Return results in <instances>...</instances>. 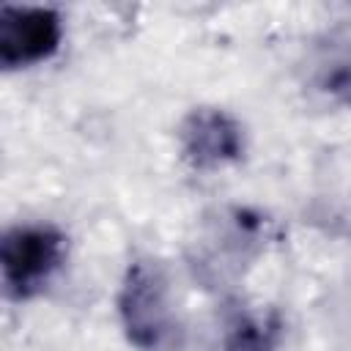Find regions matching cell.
<instances>
[{"label":"cell","instance_id":"277c9868","mask_svg":"<svg viewBox=\"0 0 351 351\" xmlns=\"http://www.w3.org/2000/svg\"><path fill=\"white\" fill-rule=\"evenodd\" d=\"M184 145L197 165H217L239 154L241 134L228 115L217 110H200L192 112L184 126Z\"/></svg>","mask_w":351,"mask_h":351},{"label":"cell","instance_id":"6da1fadb","mask_svg":"<svg viewBox=\"0 0 351 351\" xmlns=\"http://www.w3.org/2000/svg\"><path fill=\"white\" fill-rule=\"evenodd\" d=\"M63 258V239L52 228H16L3 241V271L11 291L30 293Z\"/></svg>","mask_w":351,"mask_h":351},{"label":"cell","instance_id":"7a4b0ae2","mask_svg":"<svg viewBox=\"0 0 351 351\" xmlns=\"http://www.w3.org/2000/svg\"><path fill=\"white\" fill-rule=\"evenodd\" d=\"M60 41V19L49 8L0 11V63L5 69L30 66L55 52Z\"/></svg>","mask_w":351,"mask_h":351},{"label":"cell","instance_id":"3957f363","mask_svg":"<svg viewBox=\"0 0 351 351\" xmlns=\"http://www.w3.org/2000/svg\"><path fill=\"white\" fill-rule=\"evenodd\" d=\"M121 310L129 337L134 343L154 346L162 337L167 326V304H165V285L156 277V271L145 266H134V271H129Z\"/></svg>","mask_w":351,"mask_h":351}]
</instances>
